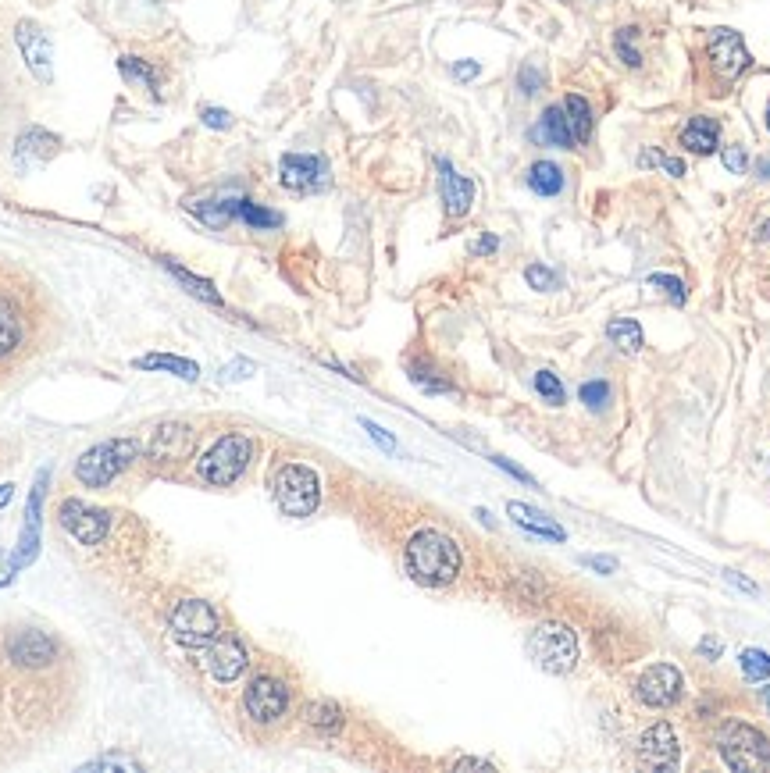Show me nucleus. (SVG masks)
Listing matches in <instances>:
<instances>
[{"label": "nucleus", "mask_w": 770, "mask_h": 773, "mask_svg": "<svg viewBox=\"0 0 770 773\" xmlns=\"http://www.w3.org/2000/svg\"><path fill=\"white\" fill-rule=\"evenodd\" d=\"M517 86H521V93H525V97H535V93L542 90V75L535 72L532 65H525V68H521V75H517Z\"/></svg>", "instance_id": "42"}, {"label": "nucleus", "mask_w": 770, "mask_h": 773, "mask_svg": "<svg viewBox=\"0 0 770 773\" xmlns=\"http://www.w3.org/2000/svg\"><path fill=\"white\" fill-rule=\"evenodd\" d=\"M535 392L546 399L549 407H564V399H567L564 385H560V378L553 375V371H539V375H535Z\"/></svg>", "instance_id": "33"}, {"label": "nucleus", "mask_w": 770, "mask_h": 773, "mask_svg": "<svg viewBox=\"0 0 770 773\" xmlns=\"http://www.w3.org/2000/svg\"><path fill=\"white\" fill-rule=\"evenodd\" d=\"M361 424H364V432H368L371 439L378 442V446H382V449H389V453H393V449H396V439H393V435H389V432H385L382 424L368 421V417H361Z\"/></svg>", "instance_id": "43"}, {"label": "nucleus", "mask_w": 770, "mask_h": 773, "mask_svg": "<svg viewBox=\"0 0 770 773\" xmlns=\"http://www.w3.org/2000/svg\"><path fill=\"white\" fill-rule=\"evenodd\" d=\"M507 513H510V521L521 524V528L532 531V535L553 538V542H564L567 538V531L560 528L553 517H546V513L535 510V506H528V503H507Z\"/></svg>", "instance_id": "20"}, {"label": "nucleus", "mask_w": 770, "mask_h": 773, "mask_svg": "<svg viewBox=\"0 0 770 773\" xmlns=\"http://www.w3.org/2000/svg\"><path fill=\"white\" fill-rule=\"evenodd\" d=\"M649 285H656V289H664L667 300L674 303V307H685V300H689V293H685V282L674 275H653L649 278Z\"/></svg>", "instance_id": "35"}, {"label": "nucleus", "mask_w": 770, "mask_h": 773, "mask_svg": "<svg viewBox=\"0 0 770 773\" xmlns=\"http://www.w3.org/2000/svg\"><path fill=\"white\" fill-rule=\"evenodd\" d=\"M639 763L646 770H674L678 766V738L667 720L653 724L639 741Z\"/></svg>", "instance_id": "16"}, {"label": "nucleus", "mask_w": 770, "mask_h": 773, "mask_svg": "<svg viewBox=\"0 0 770 773\" xmlns=\"http://www.w3.org/2000/svg\"><path fill=\"white\" fill-rule=\"evenodd\" d=\"M763 702H767V709H770V688H763Z\"/></svg>", "instance_id": "55"}, {"label": "nucleus", "mask_w": 770, "mask_h": 773, "mask_svg": "<svg viewBox=\"0 0 770 773\" xmlns=\"http://www.w3.org/2000/svg\"><path fill=\"white\" fill-rule=\"evenodd\" d=\"M721 759L738 773L749 770H770V741L763 731H756L753 724H742V720H728L721 727Z\"/></svg>", "instance_id": "4"}, {"label": "nucleus", "mask_w": 770, "mask_h": 773, "mask_svg": "<svg viewBox=\"0 0 770 773\" xmlns=\"http://www.w3.org/2000/svg\"><path fill=\"white\" fill-rule=\"evenodd\" d=\"M681 688H685V681H681L678 667H671V663H653V667L639 677V684H635V695H639L642 706L667 709L681 699Z\"/></svg>", "instance_id": "13"}, {"label": "nucleus", "mask_w": 770, "mask_h": 773, "mask_svg": "<svg viewBox=\"0 0 770 773\" xmlns=\"http://www.w3.org/2000/svg\"><path fill=\"white\" fill-rule=\"evenodd\" d=\"M410 382L418 385L421 392H453V382L439 378L435 371H425V367H414V371H410Z\"/></svg>", "instance_id": "36"}, {"label": "nucleus", "mask_w": 770, "mask_h": 773, "mask_svg": "<svg viewBox=\"0 0 770 773\" xmlns=\"http://www.w3.org/2000/svg\"><path fill=\"white\" fill-rule=\"evenodd\" d=\"M246 375H254V364H246V360H239V364H232V367H225V378H246Z\"/></svg>", "instance_id": "50"}, {"label": "nucleus", "mask_w": 770, "mask_h": 773, "mask_svg": "<svg viewBox=\"0 0 770 773\" xmlns=\"http://www.w3.org/2000/svg\"><path fill=\"white\" fill-rule=\"evenodd\" d=\"M118 72H122V79L129 86H140V90H150V97H161V75H157V68L150 65L147 57H118Z\"/></svg>", "instance_id": "22"}, {"label": "nucleus", "mask_w": 770, "mask_h": 773, "mask_svg": "<svg viewBox=\"0 0 770 773\" xmlns=\"http://www.w3.org/2000/svg\"><path fill=\"white\" fill-rule=\"evenodd\" d=\"M22 346V325H18L15 314H0V357H11V353Z\"/></svg>", "instance_id": "31"}, {"label": "nucleus", "mask_w": 770, "mask_h": 773, "mask_svg": "<svg viewBox=\"0 0 770 773\" xmlns=\"http://www.w3.org/2000/svg\"><path fill=\"white\" fill-rule=\"evenodd\" d=\"M496 250H500V239L496 236H482L471 243V253H475V257H485V253H496Z\"/></svg>", "instance_id": "47"}, {"label": "nucleus", "mask_w": 770, "mask_h": 773, "mask_svg": "<svg viewBox=\"0 0 770 773\" xmlns=\"http://www.w3.org/2000/svg\"><path fill=\"white\" fill-rule=\"evenodd\" d=\"M767 129H770V107H767Z\"/></svg>", "instance_id": "56"}, {"label": "nucleus", "mask_w": 770, "mask_h": 773, "mask_svg": "<svg viewBox=\"0 0 770 773\" xmlns=\"http://www.w3.org/2000/svg\"><path fill=\"white\" fill-rule=\"evenodd\" d=\"M525 278H528V285H532V289H539V293H553V289H560L557 271L542 268V264H532V268L525 271Z\"/></svg>", "instance_id": "37"}, {"label": "nucleus", "mask_w": 770, "mask_h": 773, "mask_svg": "<svg viewBox=\"0 0 770 773\" xmlns=\"http://www.w3.org/2000/svg\"><path fill=\"white\" fill-rule=\"evenodd\" d=\"M279 182L289 193H318L328 186V161L318 154H282Z\"/></svg>", "instance_id": "11"}, {"label": "nucleus", "mask_w": 770, "mask_h": 773, "mask_svg": "<svg viewBox=\"0 0 770 773\" xmlns=\"http://www.w3.org/2000/svg\"><path fill=\"white\" fill-rule=\"evenodd\" d=\"M724 652V645H721V638H713V635H706L703 642H699V656H706V660H717Z\"/></svg>", "instance_id": "46"}, {"label": "nucleus", "mask_w": 770, "mask_h": 773, "mask_svg": "<svg viewBox=\"0 0 770 773\" xmlns=\"http://www.w3.org/2000/svg\"><path fill=\"white\" fill-rule=\"evenodd\" d=\"M243 706H246V713L257 720V724H275V720H279L289 706V688L279 681V677L261 674V677H254V681L246 684Z\"/></svg>", "instance_id": "10"}, {"label": "nucleus", "mask_w": 770, "mask_h": 773, "mask_svg": "<svg viewBox=\"0 0 770 773\" xmlns=\"http://www.w3.org/2000/svg\"><path fill=\"white\" fill-rule=\"evenodd\" d=\"M271 489H275V499H279L282 513H289V517H311L321 503L318 474L304 464L279 467V474L271 481Z\"/></svg>", "instance_id": "7"}, {"label": "nucleus", "mask_w": 770, "mask_h": 773, "mask_svg": "<svg viewBox=\"0 0 770 773\" xmlns=\"http://www.w3.org/2000/svg\"><path fill=\"white\" fill-rule=\"evenodd\" d=\"M143 446L136 439H111L100 442V446L86 449L75 464V478L86 485V489H107L125 467H132L140 460Z\"/></svg>", "instance_id": "2"}, {"label": "nucleus", "mask_w": 770, "mask_h": 773, "mask_svg": "<svg viewBox=\"0 0 770 773\" xmlns=\"http://www.w3.org/2000/svg\"><path fill=\"white\" fill-rule=\"evenodd\" d=\"M478 72H482V68H478V61H460V65L457 68H453V75H457V79L460 82H467V79H475V75Z\"/></svg>", "instance_id": "49"}, {"label": "nucleus", "mask_w": 770, "mask_h": 773, "mask_svg": "<svg viewBox=\"0 0 770 773\" xmlns=\"http://www.w3.org/2000/svg\"><path fill=\"white\" fill-rule=\"evenodd\" d=\"M15 154L18 157H33V161H50V157L58 154V136H50L43 129H25L15 143Z\"/></svg>", "instance_id": "27"}, {"label": "nucleus", "mask_w": 770, "mask_h": 773, "mask_svg": "<svg viewBox=\"0 0 770 773\" xmlns=\"http://www.w3.org/2000/svg\"><path fill=\"white\" fill-rule=\"evenodd\" d=\"M760 175H763V179H770V161L760 164Z\"/></svg>", "instance_id": "54"}, {"label": "nucleus", "mask_w": 770, "mask_h": 773, "mask_svg": "<svg viewBox=\"0 0 770 773\" xmlns=\"http://www.w3.org/2000/svg\"><path fill=\"white\" fill-rule=\"evenodd\" d=\"M47 471L36 474V485L33 492H29V503H25V524H22V535H18V549L11 553V563H15V570L29 567V563L36 560V553H40V528H43V492H47Z\"/></svg>", "instance_id": "12"}, {"label": "nucleus", "mask_w": 770, "mask_h": 773, "mask_svg": "<svg viewBox=\"0 0 770 773\" xmlns=\"http://www.w3.org/2000/svg\"><path fill=\"white\" fill-rule=\"evenodd\" d=\"M742 674H746V681H767L770 677V656L763 649H746L742 652Z\"/></svg>", "instance_id": "32"}, {"label": "nucleus", "mask_w": 770, "mask_h": 773, "mask_svg": "<svg viewBox=\"0 0 770 773\" xmlns=\"http://www.w3.org/2000/svg\"><path fill=\"white\" fill-rule=\"evenodd\" d=\"M607 339L614 342L617 350L624 353H639L642 350V325L631 318H614L607 325Z\"/></svg>", "instance_id": "28"}, {"label": "nucleus", "mask_w": 770, "mask_h": 773, "mask_svg": "<svg viewBox=\"0 0 770 773\" xmlns=\"http://www.w3.org/2000/svg\"><path fill=\"white\" fill-rule=\"evenodd\" d=\"M136 367H143V371H168V375L182 378V382H197L200 378V367L186 357H175V353H147V357L136 360Z\"/></svg>", "instance_id": "24"}, {"label": "nucleus", "mask_w": 770, "mask_h": 773, "mask_svg": "<svg viewBox=\"0 0 770 773\" xmlns=\"http://www.w3.org/2000/svg\"><path fill=\"white\" fill-rule=\"evenodd\" d=\"M250 456H254V442L246 439V435H225V439H218L207 449V456L200 460L197 471L207 485L225 489V485L243 478V471L250 467Z\"/></svg>", "instance_id": "6"}, {"label": "nucleus", "mask_w": 770, "mask_h": 773, "mask_svg": "<svg viewBox=\"0 0 770 773\" xmlns=\"http://www.w3.org/2000/svg\"><path fill=\"white\" fill-rule=\"evenodd\" d=\"M161 268L168 271V275H172L175 282H179L189 296H197V300L211 303V307H222V293L214 289V282H207V278H200V275H193V271L179 268V264H175V261H161Z\"/></svg>", "instance_id": "25"}, {"label": "nucleus", "mask_w": 770, "mask_h": 773, "mask_svg": "<svg viewBox=\"0 0 770 773\" xmlns=\"http://www.w3.org/2000/svg\"><path fill=\"white\" fill-rule=\"evenodd\" d=\"M86 770H143V763H136V759L107 756V759H93V763H86Z\"/></svg>", "instance_id": "41"}, {"label": "nucleus", "mask_w": 770, "mask_h": 773, "mask_svg": "<svg viewBox=\"0 0 770 773\" xmlns=\"http://www.w3.org/2000/svg\"><path fill=\"white\" fill-rule=\"evenodd\" d=\"M706 61H710V72L717 75L721 86H731L738 75L753 65V57H749L746 43H742V36L735 29H713L706 36Z\"/></svg>", "instance_id": "8"}, {"label": "nucleus", "mask_w": 770, "mask_h": 773, "mask_svg": "<svg viewBox=\"0 0 770 773\" xmlns=\"http://www.w3.org/2000/svg\"><path fill=\"white\" fill-rule=\"evenodd\" d=\"M535 139H542L546 147H560V150H571L574 139H571V129H567V118H564V107H546L539 118V129H535Z\"/></svg>", "instance_id": "23"}, {"label": "nucleus", "mask_w": 770, "mask_h": 773, "mask_svg": "<svg viewBox=\"0 0 770 773\" xmlns=\"http://www.w3.org/2000/svg\"><path fill=\"white\" fill-rule=\"evenodd\" d=\"M207 670H211L214 681L222 684H232L236 677H243V670L250 667V656H246L243 642L232 635H218L211 645H207V656H204Z\"/></svg>", "instance_id": "15"}, {"label": "nucleus", "mask_w": 770, "mask_h": 773, "mask_svg": "<svg viewBox=\"0 0 770 773\" xmlns=\"http://www.w3.org/2000/svg\"><path fill=\"white\" fill-rule=\"evenodd\" d=\"M528 656L539 670L546 674H571L578 667V638L567 624H557V620H546L528 635Z\"/></svg>", "instance_id": "3"}, {"label": "nucleus", "mask_w": 770, "mask_h": 773, "mask_svg": "<svg viewBox=\"0 0 770 773\" xmlns=\"http://www.w3.org/2000/svg\"><path fill=\"white\" fill-rule=\"evenodd\" d=\"M578 396H582V403L592 410V414H599V410L610 403V385L603 382V378H596V382H585L582 389H578Z\"/></svg>", "instance_id": "34"}, {"label": "nucleus", "mask_w": 770, "mask_h": 773, "mask_svg": "<svg viewBox=\"0 0 770 773\" xmlns=\"http://www.w3.org/2000/svg\"><path fill=\"white\" fill-rule=\"evenodd\" d=\"M721 161H724V168H728L731 175H746V168H749V154H746V147H724Z\"/></svg>", "instance_id": "39"}, {"label": "nucleus", "mask_w": 770, "mask_h": 773, "mask_svg": "<svg viewBox=\"0 0 770 773\" xmlns=\"http://www.w3.org/2000/svg\"><path fill=\"white\" fill-rule=\"evenodd\" d=\"M614 47H617V54H621V61L628 68H642V54L635 47H628V40H624V33L617 29V40H614Z\"/></svg>", "instance_id": "44"}, {"label": "nucleus", "mask_w": 770, "mask_h": 773, "mask_svg": "<svg viewBox=\"0 0 770 773\" xmlns=\"http://www.w3.org/2000/svg\"><path fill=\"white\" fill-rule=\"evenodd\" d=\"M58 521L75 542H82V546H100L107 538V513L93 510V506L79 503V499H65V503L58 506Z\"/></svg>", "instance_id": "14"}, {"label": "nucleus", "mask_w": 770, "mask_h": 773, "mask_svg": "<svg viewBox=\"0 0 770 773\" xmlns=\"http://www.w3.org/2000/svg\"><path fill=\"white\" fill-rule=\"evenodd\" d=\"M11 492H15V485H0V506L8 503V499H11Z\"/></svg>", "instance_id": "53"}, {"label": "nucleus", "mask_w": 770, "mask_h": 773, "mask_svg": "<svg viewBox=\"0 0 770 773\" xmlns=\"http://www.w3.org/2000/svg\"><path fill=\"white\" fill-rule=\"evenodd\" d=\"M756 239H760V243H770V221H763L760 232H756Z\"/></svg>", "instance_id": "52"}, {"label": "nucleus", "mask_w": 770, "mask_h": 773, "mask_svg": "<svg viewBox=\"0 0 770 773\" xmlns=\"http://www.w3.org/2000/svg\"><path fill=\"white\" fill-rule=\"evenodd\" d=\"M168 627H172V638L186 649H207L214 638L222 635V620L214 613L211 603L204 599H182L175 603V610L168 613Z\"/></svg>", "instance_id": "5"}, {"label": "nucleus", "mask_w": 770, "mask_h": 773, "mask_svg": "<svg viewBox=\"0 0 770 773\" xmlns=\"http://www.w3.org/2000/svg\"><path fill=\"white\" fill-rule=\"evenodd\" d=\"M564 118H567V129H571V139L574 147H585L592 139V129H596V118H592V107L582 93H567L564 97Z\"/></svg>", "instance_id": "21"}, {"label": "nucleus", "mask_w": 770, "mask_h": 773, "mask_svg": "<svg viewBox=\"0 0 770 773\" xmlns=\"http://www.w3.org/2000/svg\"><path fill=\"white\" fill-rule=\"evenodd\" d=\"M304 720L311 727H318V731H339V727H343V709H339L336 702H328V699L307 702Z\"/></svg>", "instance_id": "29"}, {"label": "nucleus", "mask_w": 770, "mask_h": 773, "mask_svg": "<svg viewBox=\"0 0 770 773\" xmlns=\"http://www.w3.org/2000/svg\"><path fill=\"white\" fill-rule=\"evenodd\" d=\"M15 43L22 50L25 68L33 72V79L47 86L54 79V47H50V36L43 33V25L33 22V18H22L15 25Z\"/></svg>", "instance_id": "9"}, {"label": "nucleus", "mask_w": 770, "mask_h": 773, "mask_svg": "<svg viewBox=\"0 0 770 773\" xmlns=\"http://www.w3.org/2000/svg\"><path fill=\"white\" fill-rule=\"evenodd\" d=\"M239 218L254 228V232H268V228H279L282 225V214L279 211L254 204V200H246V196H243V204H239Z\"/></svg>", "instance_id": "30"}, {"label": "nucleus", "mask_w": 770, "mask_h": 773, "mask_svg": "<svg viewBox=\"0 0 770 773\" xmlns=\"http://www.w3.org/2000/svg\"><path fill=\"white\" fill-rule=\"evenodd\" d=\"M492 464L500 467V471H507L510 478H517V481H525V485H535V478L528 471H521L517 464H510V460H503V456H492Z\"/></svg>", "instance_id": "45"}, {"label": "nucleus", "mask_w": 770, "mask_h": 773, "mask_svg": "<svg viewBox=\"0 0 770 773\" xmlns=\"http://www.w3.org/2000/svg\"><path fill=\"white\" fill-rule=\"evenodd\" d=\"M407 574L425 588H443L460 574V546L450 535L425 528L407 542Z\"/></svg>", "instance_id": "1"}, {"label": "nucleus", "mask_w": 770, "mask_h": 773, "mask_svg": "<svg viewBox=\"0 0 770 773\" xmlns=\"http://www.w3.org/2000/svg\"><path fill=\"white\" fill-rule=\"evenodd\" d=\"M717 143H721V122H713V118H706V114L689 118V125L681 129V147L692 150V154H699V157L713 154Z\"/></svg>", "instance_id": "19"}, {"label": "nucleus", "mask_w": 770, "mask_h": 773, "mask_svg": "<svg viewBox=\"0 0 770 773\" xmlns=\"http://www.w3.org/2000/svg\"><path fill=\"white\" fill-rule=\"evenodd\" d=\"M11 578H15V563H11V556L0 553V588L8 585Z\"/></svg>", "instance_id": "51"}, {"label": "nucleus", "mask_w": 770, "mask_h": 773, "mask_svg": "<svg viewBox=\"0 0 770 773\" xmlns=\"http://www.w3.org/2000/svg\"><path fill=\"white\" fill-rule=\"evenodd\" d=\"M585 567L599 570V574H610V570H617V560H610V556H585Z\"/></svg>", "instance_id": "48"}, {"label": "nucleus", "mask_w": 770, "mask_h": 773, "mask_svg": "<svg viewBox=\"0 0 770 773\" xmlns=\"http://www.w3.org/2000/svg\"><path fill=\"white\" fill-rule=\"evenodd\" d=\"M525 182L535 196H560L564 193V171H560V164H553V161H535L532 168H528Z\"/></svg>", "instance_id": "26"}, {"label": "nucleus", "mask_w": 770, "mask_h": 773, "mask_svg": "<svg viewBox=\"0 0 770 773\" xmlns=\"http://www.w3.org/2000/svg\"><path fill=\"white\" fill-rule=\"evenodd\" d=\"M189 449H193V432H189L186 424H164V428H157L154 432V442H150L147 453L154 456V460H186Z\"/></svg>", "instance_id": "18"}, {"label": "nucleus", "mask_w": 770, "mask_h": 773, "mask_svg": "<svg viewBox=\"0 0 770 773\" xmlns=\"http://www.w3.org/2000/svg\"><path fill=\"white\" fill-rule=\"evenodd\" d=\"M439 186H443V204H446V214L450 218H464L467 211H471V204H475V182L467 179V175H460V171H453L450 161H439Z\"/></svg>", "instance_id": "17"}, {"label": "nucleus", "mask_w": 770, "mask_h": 773, "mask_svg": "<svg viewBox=\"0 0 770 773\" xmlns=\"http://www.w3.org/2000/svg\"><path fill=\"white\" fill-rule=\"evenodd\" d=\"M200 122H204L207 129L225 132V129H232V114L225 111V107H204V111H200Z\"/></svg>", "instance_id": "40"}, {"label": "nucleus", "mask_w": 770, "mask_h": 773, "mask_svg": "<svg viewBox=\"0 0 770 773\" xmlns=\"http://www.w3.org/2000/svg\"><path fill=\"white\" fill-rule=\"evenodd\" d=\"M646 164H656V168H664L667 175H674V179H681V175H685V161H678V157L653 154V150H646V154H642V168H646Z\"/></svg>", "instance_id": "38"}]
</instances>
